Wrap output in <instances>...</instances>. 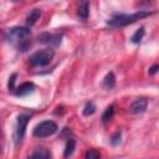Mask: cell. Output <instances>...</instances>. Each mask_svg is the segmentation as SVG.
Segmentation results:
<instances>
[{
  "label": "cell",
  "mask_w": 159,
  "mask_h": 159,
  "mask_svg": "<svg viewBox=\"0 0 159 159\" xmlns=\"http://www.w3.org/2000/svg\"><path fill=\"white\" fill-rule=\"evenodd\" d=\"M57 129H58L57 124L53 120H43L34 128L32 134L36 138H47V137L55 134L57 132Z\"/></svg>",
  "instance_id": "4"
},
{
  "label": "cell",
  "mask_w": 159,
  "mask_h": 159,
  "mask_svg": "<svg viewBox=\"0 0 159 159\" xmlns=\"http://www.w3.org/2000/svg\"><path fill=\"white\" fill-rule=\"evenodd\" d=\"M53 56H55V52L52 48H43L32 53L29 58V62L32 67H43L52 61Z\"/></svg>",
  "instance_id": "3"
},
{
  "label": "cell",
  "mask_w": 159,
  "mask_h": 159,
  "mask_svg": "<svg viewBox=\"0 0 159 159\" xmlns=\"http://www.w3.org/2000/svg\"><path fill=\"white\" fill-rule=\"evenodd\" d=\"M94 112H96V104H94L93 102L87 103V104L84 106V108H83V114H84V116H91V114H93Z\"/></svg>",
  "instance_id": "16"
},
{
  "label": "cell",
  "mask_w": 159,
  "mask_h": 159,
  "mask_svg": "<svg viewBox=\"0 0 159 159\" xmlns=\"http://www.w3.org/2000/svg\"><path fill=\"white\" fill-rule=\"evenodd\" d=\"M144 34H145V30H144V27H139L133 35H132V37H130V41L133 42V43H139L140 41H142V39H143V36H144Z\"/></svg>",
  "instance_id": "15"
},
{
  "label": "cell",
  "mask_w": 159,
  "mask_h": 159,
  "mask_svg": "<svg viewBox=\"0 0 159 159\" xmlns=\"http://www.w3.org/2000/svg\"><path fill=\"white\" fill-rule=\"evenodd\" d=\"M103 87L107 88V89H112L114 86H116V76L113 72H109L106 75V77L103 78Z\"/></svg>",
  "instance_id": "11"
},
{
  "label": "cell",
  "mask_w": 159,
  "mask_h": 159,
  "mask_svg": "<svg viewBox=\"0 0 159 159\" xmlns=\"http://www.w3.org/2000/svg\"><path fill=\"white\" fill-rule=\"evenodd\" d=\"M40 16H41V11H40L39 9H34V10H31L30 14H29L27 17H26V24H27V26H32V25H35V22L40 19Z\"/></svg>",
  "instance_id": "10"
},
{
  "label": "cell",
  "mask_w": 159,
  "mask_h": 159,
  "mask_svg": "<svg viewBox=\"0 0 159 159\" xmlns=\"http://www.w3.org/2000/svg\"><path fill=\"white\" fill-rule=\"evenodd\" d=\"M30 37H31V30L29 27L24 26H15L6 31L5 40L11 43L12 46L17 47L19 51H26L30 46Z\"/></svg>",
  "instance_id": "1"
},
{
  "label": "cell",
  "mask_w": 159,
  "mask_h": 159,
  "mask_svg": "<svg viewBox=\"0 0 159 159\" xmlns=\"http://www.w3.org/2000/svg\"><path fill=\"white\" fill-rule=\"evenodd\" d=\"M147 107H148V101H147V98L140 97V98L134 99V101L130 103L129 111H130L132 113H134V114H139V113L145 112Z\"/></svg>",
  "instance_id": "7"
},
{
  "label": "cell",
  "mask_w": 159,
  "mask_h": 159,
  "mask_svg": "<svg viewBox=\"0 0 159 159\" xmlns=\"http://www.w3.org/2000/svg\"><path fill=\"white\" fill-rule=\"evenodd\" d=\"M149 15H152V11H148V10H139V11H135L129 15L128 14H118V15H114L112 19H109L107 21V25H109L111 27H122V26L133 24L137 20L144 19Z\"/></svg>",
  "instance_id": "2"
},
{
  "label": "cell",
  "mask_w": 159,
  "mask_h": 159,
  "mask_svg": "<svg viewBox=\"0 0 159 159\" xmlns=\"http://www.w3.org/2000/svg\"><path fill=\"white\" fill-rule=\"evenodd\" d=\"M120 137H122V133L120 132H116L113 135H112V138H111V144L113 145V147H116V145H118L119 143H120Z\"/></svg>",
  "instance_id": "17"
},
{
  "label": "cell",
  "mask_w": 159,
  "mask_h": 159,
  "mask_svg": "<svg viewBox=\"0 0 159 159\" xmlns=\"http://www.w3.org/2000/svg\"><path fill=\"white\" fill-rule=\"evenodd\" d=\"M29 119H30V117L27 114H20L17 117L16 127H15V133H14V139H15V143L16 144H19L24 139L25 133H26V127H27Z\"/></svg>",
  "instance_id": "5"
},
{
  "label": "cell",
  "mask_w": 159,
  "mask_h": 159,
  "mask_svg": "<svg viewBox=\"0 0 159 159\" xmlns=\"http://www.w3.org/2000/svg\"><path fill=\"white\" fill-rule=\"evenodd\" d=\"M51 157V152L47 149H36L30 154V158H37V159H47Z\"/></svg>",
  "instance_id": "13"
},
{
  "label": "cell",
  "mask_w": 159,
  "mask_h": 159,
  "mask_svg": "<svg viewBox=\"0 0 159 159\" xmlns=\"http://www.w3.org/2000/svg\"><path fill=\"white\" fill-rule=\"evenodd\" d=\"M75 147H76V140L73 138H67V143H66V147H65V152H63V157L65 158H68L73 154V150H75Z\"/></svg>",
  "instance_id": "12"
},
{
  "label": "cell",
  "mask_w": 159,
  "mask_h": 159,
  "mask_svg": "<svg viewBox=\"0 0 159 159\" xmlns=\"http://www.w3.org/2000/svg\"><path fill=\"white\" fill-rule=\"evenodd\" d=\"M39 41L50 46H58L62 41V34H42L39 36Z\"/></svg>",
  "instance_id": "6"
},
{
  "label": "cell",
  "mask_w": 159,
  "mask_h": 159,
  "mask_svg": "<svg viewBox=\"0 0 159 159\" xmlns=\"http://www.w3.org/2000/svg\"><path fill=\"white\" fill-rule=\"evenodd\" d=\"M16 77H17L16 73H12V75L9 77V82H7L9 91H15V81H16Z\"/></svg>",
  "instance_id": "19"
},
{
  "label": "cell",
  "mask_w": 159,
  "mask_h": 159,
  "mask_svg": "<svg viewBox=\"0 0 159 159\" xmlns=\"http://www.w3.org/2000/svg\"><path fill=\"white\" fill-rule=\"evenodd\" d=\"M99 152H97V150H94V149H89V150H87L86 152V154H84V157L87 158V159H97V158H99Z\"/></svg>",
  "instance_id": "18"
},
{
  "label": "cell",
  "mask_w": 159,
  "mask_h": 159,
  "mask_svg": "<svg viewBox=\"0 0 159 159\" xmlns=\"http://www.w3.org/2000/svg\"><path fill=\"white\" fill-rule=\"evenodd\" d=\"M12 1H20V0H12Z\"/></svg>",
  "instance_id": "21"
},
{
  "label": "cell",
  "mask_w": 159,
  "mask_h": 159,
  "mask_svg": "<svg viewBox=\"0 0 159 159\" xmlns=\"http://www.w3.org/2000/svg\"><path fill=\"white\" fill-rule=\"evenodd\" d=\"M113 114H114V106L111 104V106H108V107L104 109V112H103V114H102V122L106 124L107 122H109V120L112 119Z\"/></svg>",
  "instance_id": "14"
},
{
  "label": "cell",
  "mask_w": 159,
  "mask_h": 159,
  "mask_svg": "<svg viewBox=\"0 0 159 159\" xmlns=\"http://www.w3.org/2000/svg\"><path fill=\"white\" fill-rule=\"evenodd\" d=\"M35 89V86L32 82H24L22 84H20L17 88H15V94L17 97H24V96H27L30 93H32Z\"/></svg>",
  "instance_id": "8"
},
{
  "label": "cell",
  "mask_w": 159,
  "mask_h": 159,
  "mask_svg": "<svg viewBox=\"0 0 159 159\" xmlns=\"http://www.w3.org/2000/svg\"><path fill=\"white\" fill-rule=\"evenodd\" d=\"M77 15L82 20H87L88 19V15H89V5H88L87 1H82L80 4L78 10H77Z\"/></svg>",
  "instance_id": "9"
},
{
  "label": "cell",
  "mask_w": 159,
  "mask_h": 159,
  "mask_svg": "<svg viewBox=\"0 0 159 159\" xmlns=\"http://www.w3.org/2000/svg\"><path fill=\"white\" fill-rule=\"evenodd\" d=\"M159 71V63H155V65H153L150 68H149V75H154V73H157Z\"/></svg>",
  "instance_id": "20"
}]
</instances>
